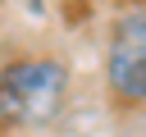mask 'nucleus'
Listing matches in <instances>:
<instances>
[{
  "label": "nucleus",
  "instance_id": "obj_1",
  "mask_svg": "<svg viewBox=\"0 0 146 137\" xmlns=\"http://www.w3.org/2000/svg\"><path fill=\"white\" fill-rule=\"evenodd\" d=\"M68 91V73L59 59H14L0 68V123L5 128H41L59 114Z\"/></svg>",
  "mask_w": 146,
  "mask_h": 137
},
{
  "label": "nucleus",
  "instance_id": "obj_2",
  "mask_svg": "<svg viewBox=\"0 0 146 137\" xmlns=\"http://www.w3.org/2000/svg\"><path fill=\"white\" fill-rule=\"evenodd\" d=\"M105 82L119 105H146V9H132L110 27Z\"/></svg>",
  "mask_w": 146,
  "mask_h": 137
}]
</instances>
